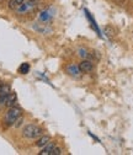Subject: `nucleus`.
<instances>
[{"label": "nucleus", "instance_id": "f257e3e1", "mask_svg": "<svg viewBox=\"0 0 133 155\" xmlns=\"http://www.w3.org/2000/svg\"><path fill=\"white\" fill-rule=\"evenodd\" d=\"M43 134L42 128H40L36 124H27L24 129H22V135L28 139H36V138H40L41 135Z\"/></svg>", "mask_w": 133, "mask_h": 155}, {"label": "nucleus", "instance_id": "f03ea898", "mask_svg": "<svg viewBox=\"0 0 133 155\" xmlns=\"http://www.w3.org/2000/svg\"><path fill=\"white\" fill-rule=\"evenodd\" d=\"M21 110L18 108V107H10L9 111L6 112V116H5V118H4V123L9 127V126H14V123L16 122V120L21 116Z\"/></svg>", "mask_w": 133, "mask_h": 155}, {"label": "nucleus", "instance_id": "7ed1b4c3", "mask_svg": "<svg viewBox=\"0 0 133 155\" xmlns=\"http://www.w3.org/2000/svg\"><path fill=\"white\" fill-rule=\"evenodd\" d=\"M35 5H36V4H35L33 2H30V0H27V2H24L22 4L18 5L15 11L18 12V14H27L28 11H31V10L35 8Z\"/></svg>", "mask_w": 133, "mask_h": 155}, {"label": "nucleus", "instance_id": "20e7f679", "mask_svg": "<svg viewBox=\"0 0 133 155\" xmlns=\"http://www.w3.org/2000/svg\"><path fill=\"white\" fill-rule=\"evenodd\" d=\"M9 94H10V87H9V85H4V84H3L2 89H0V106L5 105V101H6V99H8Z\"/></svg>", "mask_w": 133, "mask_h": 155}, {"label": "nucleus", "instance_id": "39448f33", "mask_svg": "<svg viewBox=\"0 0 133 155\" xmlns=\"http://www.w3.org/2000/svg\"><path fill=\"white\" fill-rule=\"evenodd\" d=\"M92 68H94L92 63H91L90 61H86V59L83 61V62L79 64V69H80L81 73H89V71L92 70Z\"/></svg>", "mask_w": 133, "mask_h": 155}, {"label": "nucleus", "instance_id": "423d86ee", "mask_svg": "<svg viewBox=\"0 0 133 155\" xmlns=\"http://www.w3.org/2000/svg\"><path fill=\"white\" fill-rule=\"evenodd\" d=\"M16 101H17V96L15 92H10L9 96H8V99L5 101V106H8L9 108L10 107H14L16 105Z\"/></svg>", "mask_w": 133, "mask_h": 155}, {"label": "nucleus", "instance_id": "0eeeda50", "mask_svg": "<svg viewBox=\"0 0 133 155\" xmlns=\"http://www.w3.org/2000/svg\"><path fill=\"white\" fill-rule=\"evenodd\" d=\"M49 142H51V137H49V135H41V137L38 138V140L36 142V145L38 147V148H43Z\"/></svg>", "mask_w": 133, "mask_h": 155}, {"label": "nucleus", "instance_id": "6e6552de", "mask_svg": "<svg viewBox=\"0 0 133 155\" xmlns=\"http://www.w3.org/2000/svg\"><path fill=\"white\" fill-rule=\"evenodd\" d=\"M54 148H55V145L49 142V143H48L47 145H45L43 149L40 151V155H52V151H53Z\"/></svg>", "mask_w": 133, "mask_h": 155}, {"label": "nucleus", "instance_id": "1a4fd4ad", "mask_svg": "<svg viewBox=\"0 0 133 155\" xmlns=\"http://www.w3.org/2000/svg\"><path fill=\"white\" fill-rule=\"evenodd\" d=\"M67 71L70 74V75H79L81 71H80V69H79V65H69L68 68H67Z\"/></svg>", "mask_w": 133, "mask_h": 155}, {"label": "nucleus", "instance_id": "9d476101", "mask_svg": "<svg viewBox=\"0 0 133 155\" xmlns=\"http://www.w3.org/2000/svg\"><path fill=\"white\" fill-rule=\"evenodd\" d=\"M30 71V64L28 63H22L18 68V73L20 74H27Z\"/></svg>", "mask_w": 133, "mask_h": 155}, {"label": "nucleus", "instance_id": "9b49d317", "mask_svg": "<svg viewBox=\"0 0 133 155\" xmlns=\"http://www.w3.org/2000/svg\"><path fill=\"white\" fill-rule=\"evenodd\" d=\"M17 6H18V4L16 3V0H10V2H9V8L11 10H16Z\"/></svg>", "mask_w": 133, "mask_h": 155}, {"label": "nucleus", "instance_id": "f8f14e48", "mask_svg": "<svg viewBox=\"0 0 133 155\" xmlns=\"http://www.w3.org/2000/svg\"><path fill=\"white\" fill-rule=\"evenodd\" d=\"M22 122H24V117H22V116H20V117H18V118L16 120V122L14 123V126H15L16 128H18V127H20V126L22 124Z\"/></svg>", "mask_w": 133, "mask_h": 155}, {"label": "nucleus", "instance_id": "ddd939ff", "mask_svg": "<svg viewBox=\"0 0 133 155\" xmlns=\"http://www.w3.org/2000/svg\"><path fill=\"white\" fill-rule=\"evenodd\" d=\"M59 154H62V150H61L59 148L55 147V148L53 149V151H52V155H59Z\"/></svg>", "mask_w": 133, "mask_h": 155}, {"label": "nucleus", "instance_id": "4468645a", "mask_svg": "<svg viewBox=\"0 0 133 155\" xmlns=\"http://www.w3.org/2000/svg\"><path fill=\"white\" fill-rule=\"evenodd\" d=\"M79 52H80V55H81V57H88V53H86V51H84V49H80Z\"/></svg>", "mask_w": 133, "mask_h": 155}, {"label": "nucleus", "instance_id": "2eb2a0df", "mask_svg": "<svg viewBox=\"0 0 133 155\" xmlns=\"http://www.w3.org/2000/svg\"><path fill=\"white\" fill-rule=\"evenodd\" d=\"M24 2H25V0H16V3H17L18 5H20V4H22Z\"/></svg>", "mask_w": 133, "mask_h": 155}, {"label": "nucleus", "instance_id": "dca6fc26", "mask_svg": "<svg viewBox=\"0 0 133 155\" xmlns=\"http://www.w3.org/2000/svg\"><path fill=\"white\" fill-rule=\"evenodd\" d=\"M2 86H3V83H2V81H0V89H2Z\"/></svg>", "mask_w": 133, "mask_h": 155}]
</instances>
